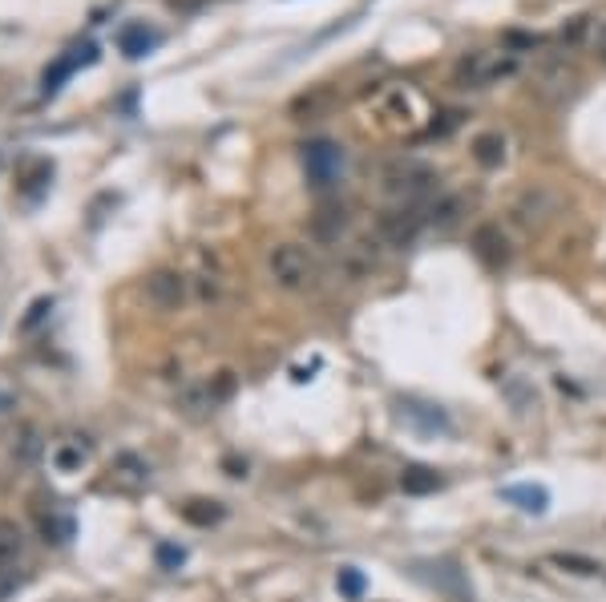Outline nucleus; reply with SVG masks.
Here are the masks:
<instances>
[{"instance_id": "nucleus-1", "label": "nucleus", "mask_w": 606, "mask_h": 602, "mask_svg": "<svg viewBox=\"0 0 606 602\" xmlns=\"http://www.w3.org/2000/svg\"><path fill=\"white\" fill-rule=\"evenodd\" d=\"M433 190H437V170L421 158H392L380 166V194L392 198V203L421 207Z\"/></svg>"}, {"instance_id": "nucleus-2", "label": "nucleus", "mask_w": 606, "mask_h": 602, "mask_svg": "<svg viewBox=\"0 0 606 602\" xmlns=\"http://www.w3.org/2000/svg\"><path fill=\"white\" fill-rule=\"evenodd\" d=\"M518 69H522V57L510 49H477L453 65V85L457 89H489L505 77H514Z\"/></svg>"}, {"instance_id": "nucleus-3", "label": "nucleus", "mask_w": 606, "mask_h": 602, "mask_svg": "<svg viewBox=\"0 0 606 602\" xmlns=\"http://www.w3.org/2000/svg\"><path fill=\"white\" fill-rule=\"evenodd\" d=\"M267 267L283 291H312L320 283V259L303 243H279L267 255Z\"/></svg>"}, {"instance_id": "nucleus-4", "label": "nucleus", "mask_w": 606, "mask_h": 602, "mask_svg": "<svg viewBox=\"0 0 606 602\" xmlns=\"http://www.w3.org/2000/svg\"><path fill=\"white\" fill-rule=\"evenodd\" d=\"M344 166H348V154L332 138H316L303 146V174H308L312 190H332L344 178Z\"/></svg>"}, {"instance_id": "nucleus-5", "label": "nucleus", "mask_w": 606, "mask_h": 602, "mask_svg": "<svg viewBox=\"0 0 606 602\" xmlns=\"http://www.w3.org/2000/svg\"><path fill=\"white\" fill-rule=\"evenodd\" d=\"M425 223H429V215L421 211V207H409V203H396V207H388V211H380V219H376V239L384 243V247H413L417 243V235L425 231Z\"/></svg>"}, {"instance_id": "nucleus-6", "label": "nucleus", "mask_w": 606, "mask_h": 602, "mask_svg": "<svg viewBox=\"0 0 606 602\" xmlns=\"http://www.w3.org/2000/svg\"><path fill=\"white\" fill-rule=\"evenodd\" d=\"M558 211H562V198H558L550 186H530V190H522V194L514 198V207H510L514 223H518V227H526V231L546 227Z\"/></svg>"}, {"instance_id": "nucleus-7", "label": "nucleus", "mask_w": 606, "mask_h": 602, "mask_svg": "<svg viewBox=\"0 0 606 602\" xmlns=\"http://www.w3.org/2000/svg\"><path fill=\"white\" fill-rule=\"evenodd\" d=\"M21 550H25L21 530L0 518V598H9L21 582Z\"/></svg>"}, {"instance_id": "nucleus-8", "label": "nucleus", "mask_w": 606, "mask_h": 602, "mask_svg": "<svg viewBox=\"0 0 606 602\" xmlns=\"http://www.w3.org/2000/svg\"><path fill=\"white\" fill-rule=\"evenodd\" d=\"M574 85H578V73H574V65H566V61L542 65V69L534 73V93L542 97V102H550V106L570 102V97H574Z\"/></svg>"}, {"instance_id": "nucleus-9", "label": "nucleus", "mask_w": 606, "mask_h": 602, "mask_svg": "<svg viewBox=\"0 0 606 602\" xmlns=\"http://www.w3.org/2000/svg\"><path fill=\"white\" fill-rule=\"evenodd\" d=\"M473 251H477V259L489 267V271H501L505 263H510V239H505V231L497 227V223H485V227H477L473 231Z\"/></svg>"}, {"instance_id": "nucleus-10", "label": "nucleus", "mask_w": 606, "mask_h": 602, "mask_svg": "<svg viewBox=\"0 0 606 602\" xmlns=\"http://www.w3.org/2000/svg\"><path fill=\"white\" fill-rule=\"evenodd\" d=\"M146 299L158 312H174L182 299H186V279L178 271H154L146 279Z\"/></svg>"}, {"instance_id": "nucleus-11", "label": "nucleus", "mask_w": 606, "mask_h": 602, "mask_svg": "<svg viewBox=\"0 0 606 602\" xmlns=\"http://www.w3.org/2000/svg\"><path fill=\"white\" fill-rule=\"evenodd\" d=\"M93 57H97V49H93V45H85V49H69L65 57H57V61L45 69V77H41L45 97H53V93H57V89H61V85H65V81H69V77L81 69V65H89Z\"/></svg>"}, {"instance_id": "nucleus-12", "label": "nucleus", "mask_w": 606, "mask_h": 602, "mask_svg": "<svg viewBox=\"0 0 606 602\" xmlns=\"http://www.w3.org/2000/svg\"><path fill=\"white\" fill-rule=\"evenodd\" d=\"M162 45V33L158 29H150V25H122V33H118V49L130 57V61H142V57H150L154 49Z\"/></svg>"}, {"instance_id": "nucleus-13", "label": "nucleus", "mask_w": 606, "mask_h": 602, "mask_svg": "<svg viewBox=\"0 0 606 602\" xmlns=\"http://www.w3.org/2000/svg\"><path fill=\"white\" fill-rule=\"evenodd\" d=\"M501 396H505V405H510L518 417H530L534 409H538V392H534V384L526 380V376H518V372H510V376H501Z\"/></svg>"}, {"instance_id": "nucleus-14", "label": "nucleus", "mask_w": 606, "mask_h": 602, "mask_svg": "<svg viewBox=\"0 0 606 602\" xmlns=\"http://www.w3.org/2000/svg\"><path fill=\"white\" fill-rule=\"evenodd\" d=\"M348 223H352V219H348V211L332 203V207H320V211H316V219H312V235H316L320 243H340V239L348 235Z\"/></svg>"}, {"instance_id": "nucleus-15", "label": "nucleus", "mask_w": 606, "mask_h": 602, "mask_svg": "<svg viewBox=\"0 0 606 602\" xmlns=\"http://www.w3.org/2000/svg\"><path fill=\"white\" fill-rule=\"evenodd\" d=\"M380 247H384L380 239H356V243L344 251V267H348V275H356V279H360V275H368V271L380 263Z\"/></svg>"}, {"instance_id": "nucleus-16", "label": "nucleus", "mask_w": 606, "mask_h": 602, "mask_svg": "<svg viewBox=\"0 0 606 602\" xmlns=\"http://www.w3.org/2000/svg\"><path fill=\"white\" fill-rule=\"evenodd\" d=\"M400 409H404V417H409L413 425H421L425 433H449V429H453V425H449V417H445L441 409L421 405V400H400Z\"/></svg>"}, {"instance_id": "nucleus-17", "label": "nucleus", "mask_w": 606, "mask_h": 602, "mask_svg": "<svg viewBox=\"0 0 606 602\" xmlns=\"http://www.w3.org/2000/svg\"><path fill=\"white\" fill-rule=\"evenodd\" d=\"M445 481H441V473L437 469H429V465H409L400 473V489L404 493H413V497H425V493H437Z\"/></svg>"}, {"instance_id": "nucleus-18", "label": "nucleus", "mask_w": 606, "mask_h": 602, "mask_svg": "<svg viewBox=\"0 0 606 602\" xmlns=\"http://www.w3.org/2000/svg\"><path fill=\"white\" fill-rule=\"evenodd\" d=\"M501 497L514 501V506L526 510V514H546V510H550V493H546L542 485H510Z\"/></svg>"}, {"instance_id": "nucleus-19", "label": "nucleus", "mask_w": 606, "mask_h": 602, "mask_svg": "<svg viewBox=\"0 0 606 602\" xmlns=\"http://www.w3.org/2000/svg\"><path fill=\"white\" fill-rule=\"evenodd\" d=\"M473 158H477L485 170L501 166V162H505V134H497V130L477 134V138H473Z\"/></svg>"}, {"instance_id": "nucleus-20", "label": "nucleus", "mask_w": 606, "mask_h": 602, "mask_svg": "<svg viewBox=\"0 0 606 602\" xmlns=\"http://www.w3.org/2000/svg\"><path fill=\"white\" fill-rule=\"evenodd\" d=\"M461 211H465V198L461 194H445V198H437V203L429 207V223L437 231H449V227L461 223Z\"/></svg>"}, {"instance_id": "nucleus-21", "label": "nucleus", "mask_w": 606, "mask_h": 602, "mask_svg": "<svg viewBox=\"0 0 606 602\" xmlns=\"http://www.w3.org/2000/svg\"><path fill=\"white\" fill-rule=\"evenodd\" d=\"M150 481V469L138 457H118V489H142Z\"/></svg>"}, {"instance_id": "nucleus-22", "label": "nucleus", "mask_w": 606, "mask_h": 602, "mask_svg": "<svg viewBox=\"0 0 606 602\" xmlns=\"http://www.w3.org/2000/svg\"><path fill=\"white\" fill-rule=\"evenodd\" d=\"M182 514H186V518H190L194 526H211V522H219V518H223V510H219V501H211V510H198V501H190V506H186Z\"/></svg>"}, {"instance_id": "nucleus-23", "label": "nucleus", "mask_w": 606, "mask_h": 602, "mask_svg": "<svg viewBox=\"0 0 606 602\" xmlns=\"http://www.w3.org/2000/svg\"><path fill=\"white\" fill-rule=\"evenodd\" d=\"M340 590H344L348 598H360V594H364V578L348 566V570H340Z\"/></svg>"}, {"instance_id": "nucleus-24", "label": "nucleus", "mask_w": 606, "mask_h": 602, "mask_svg": "<svg viewBox=\"0 0 606 602\" xmlns=\"http://www.w3.org/2000/svg\"><path fill=\"white\" fill-rule=\"evenodd\" d=\"M554 562H558V566H570L574 574H598V562H590V558H566V554H558Z\"/></svg>"}, {"instance_id": "nucleus-25", "label": "nucleus", "mask_w": 606, "mask_h": 602, "mask_svg": "<svg viewBox=\"0 0 606 602\" xmlns=\"http://www.w3.org/2000/svg\"><path fill=\"white\" fill-rule=\"evenodd\" d=\"M186 554L182 550H170V546H162V562H182Z\"/></svg>"}, {"instance_id": "nucleus-26", "label": "nucleus", "mask_w": 606, "mask_h": 602, "mask_svg": "<svg viewBox=\"0 0 606 602\" xmlns=\"http://www.w3.org/2000/svg\"><path fill=\"white\" fill-rule=\"evenodd\" d=\"M602 61H606V41H602Z\"/></svg>"}]
</instances>
